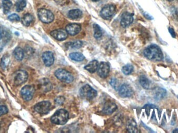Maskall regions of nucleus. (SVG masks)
Wrapping results in <instances>:
<instances>
[{
	"label": "nucleus",
	"instance_id": "f257e3e1",
	"mask_svg": "<svg viewBox=\"0 0 178 133\" xmlns=\"http://www.w3.org/2000/svg\"><path fill=\"white\" fill-rule=\"evenodd\" d=\"M146 58L152 61H161L164 59V55L161 48L156 44L148 46L144 50Z\"/></svg>",
	"mask_w": 178,
	"mask_h": 133
},
{
	"label": "nucleus",
	"instance_id": "f03ea898",
	"mask_svg": "<svg viewBox=\"0 0 178 133\" xmlns=\"http://www.w3.org/2000/svg\"><path fill=\"white\" fill-rule=\"evenodd\" d=\"M69 119L68 111L65 109L57 110L51 118V122L56 125H64L66 123Z\"/></svg>",
	"mask_w": 178,
	"mask_h": 133
},
{
	"label": "nucleus",
	"instance_id": "7ed1b4c3",
	"mask_svg": "<svg viewBox=\"0 0 178 133\" xmlns=\"http://www.w3.org/2000/svg\"><path fill=\"white\" fill-rule=\"evenodd\" d=\"M79 93L81 97L87 100L93 99L98 95L97 91L88 84L82 86L80 89Z\"/></svg>",
	"mask_w": 178,
	"mask_h": 133
},
{
	"label": "nucleus",
	"instance_id": "20e7f679",
	"mask_svg": "<svg viewBox=\"0 0 178 133\" xmlns=\"http://www.w3.org/2000/svg\"><path fill=\"white\" fill-rule=\"evenodd\" d=\"M55 75L58 80L65 83H71L74 81V77L72 74L65 69H57L55 72Z\"/></svg>",
	"mask_w": 178,
	"mask_h": 133
},
{
	"label": "nucleus",
	"instance_id": "39448f33",
	"mask_svg": "<svg viewBox=\"0 0 178 133\" xmlns=\"http://www.w3.org/2000/svg\"><path fill=\"white\" fill-rule=\"evenodd\" d=\"M38 17L42 22L49 24L54 19V16L52 12L46 8H41L38 11Z\"/></svg>",
	"mask_w": 178,
	"mask_h": 133
},
{
	"label": "nucleus",
	"instance_id": "423d86ee",
	"mask_svg": "<svg viewBox=\"0 0 178 133\" xmlns=\"http://www.w3.org/2000/svg\"><path fill=\"white\" fill-rule=\"evenodd\" d=\"M116 12V7L113 4H107L101 10L100 15L103 19L108 20L113 17Z\"/></svg>",
	"mask_w": 178,
	"mask_h": 133
},
{
	"label": "nucleus",
	"instance_id": "0eeeda50",
	"mask_svg": "<svg viewBox=\"0 0 178 133\" xmlns=\"http://www.w3.org/2000/svg\"><path fill=\"white\" fill-rule=\"evenodd\" d=\"M28 77L27 72L24 70L17 71L14 75V83L16 86H19L27 81Z\"/></svg>",
	"mask_w": 178,
	"mask_h": 133
},
{
	"label": "nucleus",
	"instance_id": "6e6552de",
	"mask_svg": "<svg viewBox=\"0 0 178 133\" xmlns=\"http://www.w3.org/2000/svg\"><path fill=\"white\" fill-rule=\"evenodd\" d=\"M35 88L31 85H26L22 88L21 91V95L25 101H30L33 97L35 93Z\"/></svg>",
	"mask_w": 178,
	"mask_h": 133
},
{
	"label": "nucleus",
	"instance_id": "1a4fd4ad",
	"mask_svg": "<svg viewBox=\"0 0 178 133\" xmlns=\"http://www.w3.org/2000/svg\"><path fill=\"white\" fill-rule=\"evenodd\" d=\"M51 103L47 101H43L36 103L34 107V109L36 112L40 114H46L50 109Z\"/></svg>",
	"mask_w": 178,
	"mask_h": 133
},
{
	"label": "nucleus",
	"instance_id": "9d476101",
	"mask_svg": "<svg viewBox=\"0 0 178 133\" xmlns=\"http://www.w3.org/2000/svg\"><path fill=\"white\" fill-rule=\"evenodd\" d=\"M110 72V64L107 62H102L98 69V74L102 78H106Z\"/></svg>",
	"mask_w": 178,
	"mask_h": 133
},
{
	"label": "nucleus",
	"instance_id": "9b49d317",
	"mask_svg": "<svg viewBox=\"0 0 178 133\" xmlns=\"http://www.w3.org/2000/svg\"><path fill=\"white\" fill-rule=\"evenodd\" d=\"M133 93L132 88L128 84H123L119 88V94L123 98L131 97Z\"/></svg>",
	"mask_w": 178,
	"mask_h": 133
},
{
	"label": "nucleus",
	"instance_id": "f8f14e48",
	"mask_svg": "<svg viewBox=\"0 0 178 133\" xmlns=\"http://www.w3.org/2000/svg\"><path fill=\"white\" fill-rule=\"evenodd\" d=\"M51 35L53 38L58 41H64L67 38L68 33L66 30H64L63 29H60L51 32Z\"/></svg>",
	"mask_w": 178,
	"mask_h": 133
},
{
	"label": "nucleus",
	"instance_id": "ddd939ff",
	"mask_svg": "<svg viewBox=\"0 0 178 133\" xmlns=\"http://www.w3.org/2000/svg\"><path fill=\"white\" fill-rule=\"evenodd\" d=\"M133 21V16L132 14L129 12H125L122 15L120 24L122 27L126 28L129 26L132 23Z\"/></svg>",
	"mask_w": 178,
	"mask_h": 133
},
{
	"label": "nucleus",
	"instance_id": "4468645a",
	"mask_svg": "<svg viewBox=\"0 0 178 133\" xmlns=\"http://www.w3.org/2000/svg\"><path fill=\"white\" fill-rule=\"evenodd\" d=\"M40 89L43 92H49L53 88L52 84L50 81L46 78H42L39 83Z\"/></svg>",
	"mask_w": 178,
	"mask_h": 133
},
{
	"label": "nucleus",
	"instance_id": "2eb2a0df",
	"mask_svg": "<svg viewBox=\"0 0 178 133\" xmlns=\"http://www.w3.org/2000/svg\"><path fill=\"white\" fill-rule=\"evenodd\" d=\"M81 30V26L77 24H69L66 27V30L68 35L73 36L78 34L80 32Z\"/></svg>",
	"mask_w": 178,
	"mask_h": 133
},
{
	"label": "nucleus",
	"instance_id": "dca6fc26",
	"mask_svg": "<svg viewBox=\"0 0 178 133\" xmlns=\"http://www.w3.org/2000/svg\"><path fill=\"white\" fill-rule=\"evenodd\" d=\"M43 61L46 66L50 67L54 62V57L53 54L50 51L44 52L42 54Z\"/></svg>",
	"mask_w": 178,
	"mask_h": 133
},
{
	"label": "nucleus",
	"instance_id": "f3484780",
	"mask_svg": "<svg viewBox=\"0 0 178 133\" xmlns=\"http://www.w3.org/2000/svg\"><path fill=\"white\" fill-rule=\"evenodd\" d=\"M117 106L114 102H107L104 105L103 108V112L106 115H110L117 110Z\"/></svg>",
	"mask_w": 178,
	"mask_h": 133
},
{
	"label": "nucleus",
	"instance_id": "a211bd4d",
	"mask_svg": "<svg viewBox=\"0 0 178 133\" xmlns=\"http://www.w3.org/2000/svg\"><path fill=\"white\" fill-rule=\"evenodd\" d=\"M139 82H140L141 85L144 89H150L153 88H152L153 84L152 83L151 81L145 75H142L140 77Z\"/></svg>",
	"mask_w": 178,
	"mask_h": 133
},
{
	"label": "nucleus",
	"instance_id": "6ab92c4d",
	"mask_svg": "<svg viewBox=\"0 0 178 133\" xmlns=\"http://www.w3.org/2000/svg\"><path fill=\"white\" fill-rule=\"evenodd\" d=\"M99 64L96 60H94L89 63L84 67V69L90 73H94L98 69Z\"/></svg>",
	"mask_w": 178,
	"mask_h": 133
},
{
	"label": "nucleus",
	"instance_id": "aec40b11",
	"mask_svg": "<svg viewBox=\"0 0 178 133\" xmlns=\"http://www.w3.org/2000/svg\"><path fill=\"white\" fill-rule=\"evenodd\" d=\"M127 129L130 133H137L139 131L137 124L133 119H130L128 121L127 125Z\"/></svg>",
	"mask_w": 178,
	"mask_h": 133
},
{
	"label": "nucleus",
	"instance_id": "412c9836",
	"mask_svg": "<svg viewBox=\"0 0 178 133\" xmlns=\"http://www.w3.org/2000/svg\"><path fill=\"white\" fill-rule=\"evenodd\" d=\"M68 17L71 19H77L81 17L82 16V11L78 9H75L70 11L68 13Z\"/></svg>",
	"mask_w": 178,
	"mask_h": 133
},
{
	"label": "nucleus",
	"instance_id": "4be33fe9",
	"mask_svg": "<svg viewBox=\"0 0 178 133\" xmlns=\"http://www.w3.org/2000/svg\"><path fill=\"white\" fill-rule=\"evenodd\" d=\"M13 54L15 58L18 61L22 60L25 56L24 50L21 47H16V49H15Z\"/></svg>",
	"mask_w": 178,
	"mask_h": 133
},
{
	"label": "nucleus",
	"instance_id": "5701e85b",
	"mask_svg": "<svg viewBox=\"0 0 178 133\" xmlns=\"http://www.w3.org/2000/svg\"><path fill=\"white\" fill-rule=\"evenodd\" d=\"M83 43L82 41H76L70 42L65 44V46L68 49H80L82 47Z\"/></svg>",
	"mask_w": 178,
	"mask_h": 133
},
{
	"label": "nucleus",
	"instance_id": "b1692460",
	"mask_svg": "<svg viewBox=\"0 0 178 133\" xmlns=\"http://www.w3.org/2000/svg\"><path fill=\"white\" fill-rule=\"evenodd\" d=\"M166 94L167 92L165 89L162 88H159L156 91V93L155 94L154 98L157 101L161 100L165 97Z\"/></svg>",
	"mask_w": 178,
	"mask_h": 133
},
{
	"label": "nucleus",
	"instance_id": "393cba45",
	"mask_svg": "<svg viewBox=\"0 0 178 133\" xmlns=\"http://www.w3.org/2000/svg\"><path fill=\"white\" fill-rule=\"evenodd\" d=\"M22 21V24L24 26L28 27V26H29L33 21V16H32L30 14L27 13V14L24 15Z\"/></svg>",
	"mask_w": 178,
	"mask_h": 133
},
{
	"label": "nucleus",
	"instance_id": "a878e982",
	"mask_svg": "<svg viewBox=\"0 0 178 133\" xmlns=\"http://www.w3.org/2000/svg\"><path fill=\"white\" fill-rule=\"evenodd\" d=\"M70 57L71 59L76 61H83L85 59V57L84 56V55L78 52H75L70 54Z\"/></svg>",
	"mask_w": 178,
	"mask_h": 133
},
{
	"label": "nucleus",
	"instance_id": "bb28decb",
	"mask_svg": "<svg viewBox=\"0 0 178 133\" xmlns=\"http://www.w3.org/2000/svg\"><path fill=\"white\" fill-rule=\"evenodd\" d=\"M93 29H94V36L96 40L101 39L103 33L101 27L97 24L93 25Z\"/></svg>",
	"mask_w": 178,
	"mask_h": 133
},
{
	"label": "nucleus",
	"instance_id": "cd10ccee",
	"mask_svg": "<svg viewBox=\"0 0 178 133\" xmlns=\"http://www.w3.org/2000/svg\"><path fill=\"white\" fill-rule=\"evenodd\" d=\"M2 4L3 7L4 13L7 14L10 12L11 8L13 6V3L10 0H3L2 1Z\"/></svg>",
	"mask_w": 178,
	"mask_h": 133
},
{
	"label": "nucleus",
	"instance_id": "c85d7f7f",
	"mask_svg": "<svg viewBox=\"0 0 178 133\" xmlns=\"http://www.w3.org/2000/svg\"><path fill=\"white\" fill-rule=\"evenodd\" d=\"M10 63V58L9 55H5L2 57V60L1 61V67L2 69H6L8 67Z\"/></svg>",
	"mask_w": 178,
	"mask_h": 133
},
{
	"label": "nucleus",
	"instance_id": "c756f323",
	"mask_svg": "<svg viewBox=\"0 0 178 133\" xmlns=\"http://www.w3.org/2000/svg\"><path fill=\"white\" fill-rule=\"evenodd\" d=\"M26 4L27 3L25 0H18L15 4L16 11L18 12L22 11L26 7Z\"/></svg>",
	"mask_w": 178,
	"mask_h": 133
},
{
	"label": "nucleus",
	"instance_id": "7c9ffc66",
	"mask_svg": "<svg viewBox=\"0 0 178 133\" xmlns=\"http://www.w3.org/2000/svg\"><path fill=\"white\" fill-rule=\"evenodd\" d=\"M133 66L132 64H128L123 66L122 71L125 75H128L133 72Z\"/></svg>",
	"mask_w": 178,
	"mask_h": 133
},
{
	"label": "nucleus",
	"instance_id": "2f4dec72",
	"mask_svg": "<svg viewBox=\"0 0 178 133\" xmlns=\"http://www.w3.org/2000/svg\"><path fill=\"white\" fill-rule=\"evenodd\" d=\"M118 83H118V80H117L116 78H112L110 82V84L115 90H118L119 88Z\"/></svg>",
	"mask_w": 178,
	"mask_h": 133
},
{
	"label": "nucleus",
	"instance_id": "473e14b6",
	"mask_svg": "<svg viewBox=\"0 0 178 133\" xmlns=\"http://www.w3.org/2000/svg\"><path fill=\"white\" fill-rule=\"evenodd\" d=\"M65 97L62 96H60L58 97H57L55 99V102L57 105L60 106L62 105L63 103L65 102Z\"/></svg>",
	"mask_w": 178,
	"mask_h": 133
},
{
	"label": "nucleus",
	"instance_id": "72a5a7b5",
	"mask_svg": "<svg viewBox=\"0 0 178 133\" xmlns=\"http://www.w3.org/2000/svg\"><path fill=\"white\" fill-rule=\"evenodd\" d=\"M8 19L11 21H19L21 18L17 14H13L8 16Z\"/></svg>",
	"mask_w": 178,
	"mask_h": 133
},
{
	"label": "nucleus",
	"instance_id": "f704fd0d",
	"mask_svg": "<svg viewBox=\"0 0 178 133\" xmlns=\"http://www.w3.org/2000/svg\"><path fill=\"white\" fill-rule=\"evenodd\" d=\"M7 112H8V109L7 107L4 106H0V116L4 114H7Z\"/></svg>",
	"mask_w": 178,
	"mask_h": 133
},
{
	"label": "nucleus",
	"instance_id": "c9c22d12",
	"mask_svg": "<svg viewBox=\"0 0 178 133\" xmlns=\"http://www.w3.org/2000/svg\"><path fill=\"white\" fill-rule=\"evenodd\" d=\"M168 30L172 37L173 38H176V33H175V32L174 30H173V29L171 28V27H169L168 28Z\"/></svg>",
	"mask_w": 178,
	"mask_h": 133
},
{
	"label": "nucleus",
	"instance_id": "e433bc0d",
	"mask_svg": "<svg viewBox=\"0 0 178 133\" xmlns=\"http://www.w3.org/2000/svg\"><path fill=\"white\" fill-rule=\"evenodd\" d=\"M5 32H4L2 27L0 26V40L2 39L4 36H5Z\"/></svg>",
	"mask_w": 178,
	"mask_h": 133
},
{
	"label": "nucleus",
	"instance_id": "4c0bfd02",
	"mask_svg": "<svg viewBox=\"0 0 178 133\" xmlns=\"http://www.w3.org/2000/svg\"><path fill=\"white\" fill-rule=\"evenodd\" d=\"M144 108L145 109H152V108H157V107L155 105H152V104H147L145 105V106L144 107Z\"/></svg>",
	"mask_w": 178,
	"mask_h": 133
},
{
	"label": "nucleus",
	"instance_id": "58836bf2",
	"mask_svg": "<svg viewBox=\"0 0 178 133\" xmlns=\"http://www.w3.org/2000/svg\"><path fill=\"white\" fill-rule=\"evenodd\" d=\"M144 15L145 16V17L147 18V19H149V20H152V19H153V18L152 17V16H151L150 15L148 14L147 13H144Z\"/></svg>",
	"mask_w": 178,
	"mask_h": 133
},
{
	"label": "nucleus",
	"instance_id": "ea45409f",
	"mask_svg": "<svg viewBox=\"0 0 178 133\" xmlns=\"http://www.w3.org/2000/svg\"><path fill=\"white\" fill-rule=\"evenodd\" d=\"M3 45L1 43H0V52H2V50H3Z\"/></svg>",
	"mask_w": 178,
	"mask_h": 133
},
{
	"label": "nucleus",
	"instance_id": "a19ab883",
	"mask_svg": "<svg viewBox=\"0 0 178 133\" xmlns=\"http://www.w3.org/2000/svg\"><path fill=\"white\" fill-rule=\"evenodd\" d=\"M173 133H178V128H176V130H174Z\"/></svg>",
	"mask_w": 178,
	"mask_h": 133
},
{
	"label": "nucleus",
	"instance_id": "79ce46f5",
	"mask_svg": "<svg viewBox=\"0 0 178 133\" xmlns=\"http://www.w3.org/2000/svg\"><path fill=\"white\" fill-rule=\"evenodd\" d=\"M92 1H94V2H96V1H99V0H92Z\"/></svg>",
	"mask_w": 178,
	"mask_h": 133
},
{
	"label": "nucleus",
	"instance_id": "37998d69",
	"mask_svg": "<svg viewBox=\"0 0 178 133\" xmlns=\"http://www.w3.org/2000/svg\"><path fill=\"white\" fill-rule=\"evenodd\" d=\"M168 1H169V2H171V1H173L174 0H167Z\"/></svg>",
	"mask_w": 178,
	"mask_h": 133
},
{
	"label": "nucleus",
	"instance_id": "c03bdc74",
	"mask_svg": "<svg viewBox=\"0 0 178 133\" xmlns=\"http://www.w3.org/2000/svg\"></svg>",
	"mask_w": 178,
	"mask_h": 133
}]
</instances>
